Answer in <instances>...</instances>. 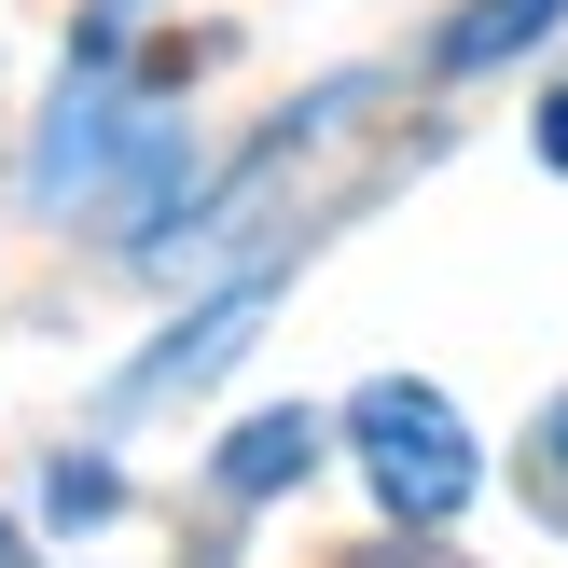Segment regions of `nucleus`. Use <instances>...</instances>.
<instances>
[{
	"instance_id": "6",
	"label": "nucleus",
	"mask_w": 568,
	"mask_h": 568,
	"mask_svg": "<svg viewBox=\"0 0 568 568\" xmlns=\"http://www.w3.org/2000/svg\"><path fill=\"white\" fill-rule=\"evenodd\" d=\"M111 499H125V486H111V471H98V458H70V471H55V514H70V527H98V514H111Z\"/></svg>"
},
{
	"instance_id": "1",
	"label": "nucleus",
	"mask_w": 568,
	"mask_h": 568,
	"mask_svg": "<svg viewBox=\"0 0 568 568\" xmlns=\"http://www.w3.org/2000/svg\"><path fill=\"white\" fill-rule=\"evenodd\" d=\"M347 444H361V471H375V499L403 527H444V514H471V430H458V403L444 388H416V375H375L347 403Z\"/></svg>"
},
{
	"instance_id": "2",
	"label": "nucleus",
	"mask_w": 568,
	"mask_h": 568,
	"mask_svg": "<svg viewBox=\"0 0 568 568\" xmlns=\"http://www.w3.org/2000/svg\"><path fill=\"white\" fill-rule=\"evenodd\" d=\"M166 125H139L125 98H111L98 70L70 83V98H55V125H42V153H28V194H42V209H70V194H98V166L111 153H153Z\"/></svg>"
},
{
	"instance_id": "8",
	"label": "nucleus",
	"mask_w": 568,
	"mask_h": 568,
	"mask_svg": "<svg viewBox=\"0 0 568 568\" xmlns=\"http://www.w3.org/2000/svg\"><path fill=\"white\" fill-rule=\"evenodd\" d=\"M541 444H555V486H568V403H555V416H541Z\"/></svg>"
},
{
	"instance_id": "7",
	"label": "nucleus",
	"mask_w": 568,
	"mask_h": 568,
	"mask_svg": "<svg viewBox=\"0 0 568 568\" xmlns=\"http://www.w3.org/2000/svg\"><path fill=\"white\" fill-rule=\"evenodd\" d=\"M541 166H568V83L541 98Z\"/></svg>"
},
{
	"instance_id": "4",
	"label": "nucleus",
	"mask_w": 568,
	"mask_h": 568,
	"mask_svg": "<svg viewBox=\"0 0 568 568\" xmlns=\"http://www.w3.org/2000/svg\"><path fill=\"white\" fill-rule=\"evenodd\" d=\"M305 458H320V416L277 403V416H250V430L222 444V486H236V499H277V486H305Z\"/></svg>"
},
{
	"instance_id": "9",
	"label": "nucleus",
	"mask_w": 568,
	"mask_h": 568,
	"mask_svg": "<svg viewBox=\"0 0 568 568\" xmlns=\"http://www.w3.org/2000/svg\"><path fill=\"white\" fill-rule=\"evenodd\" d=\"M0 568H28V541H14V527H0Z\"/></svg>"
},
{
	"instance_id": "5",
	"label": "nucleus",
	"mask_w": 568,
	"mask_h": 568,
	"mask_svg": "<svg viewBox=\"0 0 568 568\" xmlns=\"http://www.w3.org/2000/svg\"><path fill=\"white\" fill-rule=\"evenodd\" d=\"M555 14H568V0H471V14L444 28V70H499V55H527Z\"/></svg>"
},
{
	"instance_id": "3",
	"label": "nucleus",
	"mask_w": 568,
	"mask_h": 568,
	"mask_svg": "<svg viewBox=\"0 0 568 568\" xmlns=\"http://www.w3.org/2000/svg\"><path fill=\"white\" fill-rule=\"evenodd\" d=\"M250 320H264V277H236V292H222V305H194V320L166 333L153 361H125V388H111V403H166V388H194V375H222V361L250 347Z\"/></svg>"
}]
</instances>
